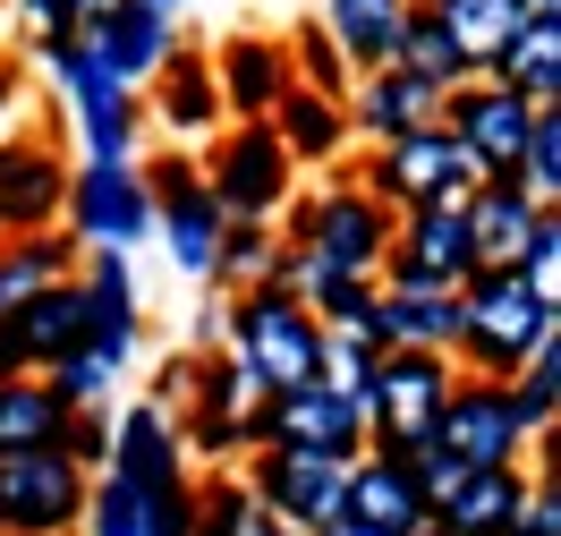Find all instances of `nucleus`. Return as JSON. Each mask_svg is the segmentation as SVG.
<instances>
[{
  "label": "nucleus",
  "instance_id": "33",
  "mask_svg": "<svg viewBox=\"0 0 561 536\" xmlns=\"http://www.w3.org/2000/svg\"><path fill=\"white\" fill-rule=\"evenodd\" d=\"M391 69L425 77V85H459V77H477V69H468V52L451 43V26H443L425 0L400 18V35H391Z\"/></svg>",
  "mask_w": 561,
  "mask_h": 536
},
{
  "label": "nucleus",
  "instance_id": "24",
  "mask_svg": "<svg viewBox=\"0 0 561 536\" xmlns=\"http://www.w3.org/2000/svg\"><path fill=\"white\" fill-rule=\"evenodd\" d=\"M341 111H350V137L383 145V137H400V128L434 119V111H443V85H425V77H409V69H391V60H383V69H357L350 77Z\"/></svg>",
  "mask_w": 561,
  "mask_h": 536
},
{
  "label": "nucleus",
  "instance_id": "3",
  "mask_svg": "<svg viewBox=\"0 0 561 536\" xmlns=\"http://www.w3.org/2000/svg\"><path fill=\"white\" fill-rule=\"evenodd\" d=\"M43 69H51V85H60V103H69L77 119V145H85V162H137L145 145V94L128 85V77H111L85 43L69 35H43Z\"/></svg>",
  "mask_w": 561,
  "mask_h": 536
},
{
  "label": "nucleus",
  "instance_id": "46",
  "mask_svg": "<svg viewBox=\"0 0 561 536\" xmlns=\"http://www.w3.org/2000/svg\"><path fill=\"white\" fill-rule=\"evenodd\" d=\"M9 111H18V60L0 52V119H9Z\"/></svg>",
  "mask_w": 561,
  "mask_h": 536
},
{
  "label": "nucleus",
  "instance_id": "14",
  "mask_svg": "<svg viewBox=\"0 0 561 536\" xmlns=\"http://www.w3.org/2000/svg\"><path fill=\"white\" fill-rule=\"evenodd\" d=\"M69 350H85V289H77V273L26 289L0 316V375H43L51 357H69Z\"/></svg>",
  "mask_w": 561,
  "mask_h": 536
},
{
  "label": "nucleus",
  "instance_id": "25",
  "mask_svg": "<svg viewBox=\"0 0 561 536\" xmlns=\"http://www.w3.org/2000/svg\"><path fill=\"white\" fill-rule=\"evenodd\" d=\"M60 187H69V162H60L43 137L0 145V239L51 230V221H60Z\"/></svg>",
  "mask_w": 561,
  "mask_h": 536
},
{
  "label": "nucleus",
  "instance_id": "21",
  "mask_svg": "<svg viewBox=\"0 0 561 536\" xmlns=\"http://www.w3.org/2000/svg\"><path fill=\"white\" fill-rule=\"evenodd\" d=\"M341 520H357V528H375V536H409L425 520V494H417V477H409V460L383 452V443H366L350 460V486H341Z\"/></svg>",
  "mask_w": 561,
  "mask_h": 536
},
{
  "label": "nucleus",
  "instance_id": "29",
  "mask_svg": "<svg viewBox=\"0 0 561 536\" xmlns=\"http://www.w3.org/2000/svg\"><path fill=\"white\" fill-rule=\"evenodd\" d=\"M69 400L51 392L43 375H0V460L18 452H60L69 443Z\"/></svg>",
  "mask_w": 561,
  "mask_h": 536
},
{
  "label": "nucleus",
  "instance_id": "51",
  "mask_svg": "<svg viewBox=\"0 0 561 536\" xmlns=\"http://www.w3.org/2000/svg\"><path fill=\"white\" fill-rule=\"evenodd\" d=\"M153 9H179V0H153Z\"/></svg>",
  "mask_w": 561,
  "mask_h": 536
},
{
  "label": "nucleus",
  "instance_id": "42",
  "mask_svg": "<svg viewBox=\"0 0 561 536\" xmlns=\"http://www.w3.org/2000/svg\"><path fill=\"white\" fill-rule=\"evenodd\" d=\"M43 384L69 400V409H94V400L111 392V366L94 350H69V357H51V366H43Z\"/></svg>",
  "mask_w": 561,
  "mask_h": 536
},
{
  "label": "nucleus",
  "instance_id": "20",
  "mask_svg": "<svg viewBox=\"0 0 561 536\" xmlns=\"http://www.w3.org/2000/svg\"><path fill=\"white\" fill-rule=\"evenodd\" d=\"M459 332V289L425 273H375V341L383 350H443Z\"/></svg>",
  "mask_w": 561,
  "mask_h": 536
},
{
  "label": "nucleus",
  "instance_id": "16",
  "mask_svg": "<svg viewBox=\"0 0 561 536\" xmlns=\"http://www.w3.org/2000/svg\"><path fill=\"white\" fill-rule=\"evenodd\" d=\"M383 273H425V282H451V289L477 273V239H468L459 196H425V205H400V214H391Z\"/></svg>",
  "mask_w": 561,
  "mask_h": 536
},
{
  "label": "nucleus",
  "instance_id": "44",
  "mask_svg": "<svg viewBox=\"0 0 561 536\" xmlns=\"http://www.w3.org/2000/svg\"><path fill=\"white\" fill-rule=\"evenodd\" d=\"M60 452H69V460L85 468V477H94V468L111 460V418H103V400H94V409H77V418H69V443H60Z\"/></svg>",
  "mask_w": 561,
  "mask_h": 536
},
{
  "label": "nucleus",
  "instance_id": "6",
  "mask_svg": "<svg viewBox=\"0 0 561 536\" xmlns=\"http://www.w3.org/2000/svg\"><path fill=\"white\" fill-rule=\"evenodd\" d=\"M350 179L375 205H391V214H400V205H425V196H468V187H477V171H468V153L451 145L443 119H417V128L383 137Z\"/></svg>",
  "mask_w": 561,
  "mask_h": 536
},
{
  "label": "nucleus",
  "instance_id": "35",
  "mask_svg": "<svg viewBox=\"0 0 561 536\" xmlns=\"http://www.w3.org/2000/svg\"><path fill=\"white\" fill-rule=\"evenodd\" d=\"M280 264V230L273 221H221V248H213V282L221 289H255Z\"/></svg>",
  "mask_w": 561,
  "mask_h": 536
},
{
  "label": "nucleus",
  "instance_id": "41",
  "mask_svg": "<svg viewBox=\"0 0 561 536\" xmlns=\"http://www.w3.org/2000/svg\"><path fill=\"white\" fill-rule=\"evenodd\" d=\"M511 273H519L545 307H561V214H553V205H545V221L527 230V248L511 255Z\"/></svg>",
  "mask_w": 561,
  "mask_h": 536
},
{
  "label": "nucleus",
  "instance_id": "32",
  "mask_svg": "<svg viewBox=\"0 0 561 536\" xmlns=\"http://www.w3.org/2000/svg\"><path fill=\"white\" fill-rule=\"evenodd\" d=\"M425 9L451 26V43L468 52V69H493L502 43L527 26V0H425Z\"/></svg>",
  "mask_w": 561,
  "mask_h": 536
},
{
  "label": "nucleus",
  "instance_id": "36",
  "mask_svg": "<svg viewBox=\"0 0 561 536\" xmlns=\"http://www.w3.org/2000/svg\"><path fill=\"white\" fill-rule=\"evenodd\" d=\"M536 196V205H553L561 196V103H536V119H527V145H519V171H511Z\"/></svg>",
  "mask_w": 561,
  "mask_h": 536
},
{
  "label": "nucleus",
  "instance_id": "50",
  "mask_svg": "<svg viewBox=\"0 0 561 536\" xmlns=\"http://www.w3.org/2000/svg\"><path fill=\"white\" fill-rule=\"evenodd\" d=\"M280 536H316V528H280Z\"/></svg>",
  "mask_w": 561,
  "mask_h": 536
},
{
  "label": "nucleus",
  "instance_id": "9",
  "mask_svg": "<svg viewBox=\"0 0 561 536\" xmlns=\"http://www.w3.org/2000/svg\"><path fill=\"white\" fill-rule=\"evenodd\" d=\"M443 128H451V145L468 153V171L477 179H511L519 171V145H527V119H536V103L527 94H511L502 77H459V85H443V111H434Z\"/></svg>",
  "mask_w": 561,
  "mask_h": 536
},
{
  "label": "nucleus",
  "instance_id": "37",
  "mask_svg": "<svg viewBox=\"0 0 561 536\" xmlns=\"http://www.w3.org/2000/svg\"><path fill=\"white\" fill-rule=\"evenodd\" d=\"M280 43H289V77H298V85H316V94H332V103L350 94V60H341V43L323 35V18L289 26Z\"/></svg>",
  "mask_w": 561,
  "mask_h": 536
},
{
  "label": "nucleus",
  "instance_id": "19",
  "mask_svg": "<svg viewBox=\"0 0 561 536\" xmlns=\"http://www.w3.org/2000/svg\"><path fill=\"white\" fill-rule=\"evenodd\" d=\"M145 111L162 119V137L171 145H205L230 111H221V85H213V60H205V43H171V60L137 85Z\"/></svg>",
  "mask_w": 561,
  "mask_h": 536
},
{
  "label": "nucleus",
  "instance_id": "40",
  "mask_svg": "<svg viewBox=\"0 0 561 536\" xmlns=\"http://www.w3.org/2000/svg\"><path fill=\"white\" fill-rule=\"evenodd\" d=\"M85 536H145V494L128 477L94 468V486H85Z\"/></svg>",
  "mask_w": 561,
  "mask_h": 536
},
{
  "label": "nucleus",
  "instance_id": "34",
  "mask_svg": "<svg viewBox=\"0 0 561 536\" xmlns=\"http://www.w3.org/2000/svg\"><path fill=\"white\" fill-rule=\"evenodd\" d=\"M196 536H280V520L255 502V486H247V477L213 468L205 486H196Z\"/></svg>",
  "mask_w": 561,
  "mask_h": 536
},
{
  "label": "nucleus",
  "instance_id": "15",
  "mask_svg": "<svg viewBox=\"0 0 561 536\" xmlns=\"http://www.w3.org/2000/svg\"><path fill=\"white\" fill-rule=\"evenodd\" d=\"M77 43H85V52H94L111 77L145 85V77L171 60L179 18H171V9H153V0H94V9L77 18Z\"/></svg>",
  "mask_w": 561,
  "mask_h": 536
},
{
  "label": "nucleus",
  "instance_id": "49",
  "mask_svg": "<svg viewBox=\"0 0 561 536\" xmlns=\"http://www.w3.org/2000/svg\"><path fill=\"white\" fill-rule=\"evenodd\" d=\"M527 9H553V18H561V0H527Z\"/></svg>",
  "mask_w": 561,
  "mask_h": 536
},
{
  "label": "nucleus",
  "instance_id": "28",
  "mask_svg": "<svg viewBox=\"0 0 561 536\" xmlns=\"http://www.w3.org/2000/svg\"><path fill=\"white\" fill-rule=\"evenodd\" d=\"M527 494V468L519 460H493V468H459V486L434 502V520L451 536H502L511 528V511Z\"/></svg>",
  "mask_w": 561,
  "mask_h": 536
},
{
  "label": "nucleus",
  "instance_id": "5",
  "mask_svg": "<svg viewBox=\"0 0 561 536\" xmlns=\"http://www.w3.org/2000/svg\"><path fill=\"white\" fill-rule=\"evenodd\" d=\"M205 145L213 153H196V162H205V187L230 221H273L298 196V162L280 153L273 119H221Z\"/></svg>",
  "mask_w": 561,
  "mask_h": 536
},
{
  "label": "nucleus",
  "instance_id": "45",
  "mask_svg": "<svg viewBox=\"0 0 561 536\" xmlns=\"http://www.w3.org/2000/svg\"><path fill=\"white\" fill-rule=\"evenodd\" d=\"M18 18H35V35H69L85 18V0H18Z\"/></svg>",
  "mask_w": 561,
  "mask_h": 536
},
{
  "label": "nucleus",
  "instance_id": "30",
  "mask_svg": "<svg viewBox=\"0 0 561 536\" xmlns=\"http://www.w3.org/2000/svg\"><path fill=\"white\" fill-rule=\"evenodd\" d=\"M485 77H502L527 103H561V18L553 9H527V26L502 43V60H493Z\"/></svg>",
  "mask_w": 561,
  "mask_h": 536
},
{
  "label": "nucleus",
  "instance_id": "23",
  "mask_svg": "<svg viewBox=\"0 0 561 536\" xmlns=\"http://www.w3.org/2000/svg\"><path fill=\"white\" fill-rule=\"evenodd\" d=\"M111 477H128L137 494H153V486H171V477H187V443H179V418L162 409V400H137V409H119L111 418Z\"/></svg>",
  "mask_w": 561,
  "mask_h": 536
},
{
  "label": "nucleus",
  "instance_id": "38",
  "mask_svg": "<svg viewBox=\"0 0 561 536\" xmlns=\"http://www.w3.org/2000/svg\"><path fill=\"white\" fill-rule=\"evenodd\" d=\"M323 332H375V273H332V282L307 289Z\"/></svg>",
  "mask_w": 561,
  "mask_h": 536
},
{
  "label": "nucleus",
  "instance_id": "10",
  "mask_svg": "<svg viewBox=\"0 0 561 536\" xmlns=\"http://www.w3.org/2000/svg\"><path fill=\"white\" fill-rule=\"evenodd\" d=\"M85 468L69 452H18L0 460V536H77L85 528Z\"/></svg>",
  "mask_w": 561,
  "mask_h": 536
},
{
  "label": "nucleus",
  "instance_id": "7",
  "mask_svg": "<svg viewBox=\"0 0 561 536\" xmlns=\"http://www.w3.org/2000/svg\"><path fill=\"white\" fill-rule=\"evenodd\" d=\"M459 366L443 350H383L375 384H366V443H434L443 426V400H451Z\"/></svg>",
  "mask_w": 561,
  "mask_h": 536
},
{
  "label": "nucleus",
  "instance_id": "13",
  "mask_svg": "<svg viewBox=\"0 0 561 536\" xmlns=\"http://www.w3.org/2000/svg\"><path fill=\"white\" fill-rule=\"evenodd\" d=\"M247 400H255V384L239 375V357H187V375H179V443L187 452H205L213 468L239 460L247 452Z\"/></svg>",
  "mask_w": 561,
  "mask_h": 536
},
{
  "label": "nucleus",
  "instance_id": "2",
  "mask_svg": "<svg viewBox=\"0 0 561 536\" xmlns=\"http://www.w3.org/2000/svg\"><path fill=\"white\" fill-rule=\"evenodd\" d=\"M221 332H230V357H239V375L255 384V392L316 384V366H323V323H316V307H307L298 289H280V282L239 289Z\"/></svg>",
  "mask_w": 561,
  "mask_h": 536
},
{
  "label": "nucleus",
  "instance_id": "12",
  "mask_svg": "<svg viewBox=\"0 0 561 536\" xmlns=\"http://www.w3.org/2000/svg\"><path fill=\"white\" fill-rule=\"evenodd\" d=\"M239 477L255 486V502L273 511L280 528H323V520L341 511L350 460H341V452H298V443H264V452H247Z\"/></svg>",
  "mask_w": 561,
  "mask_h": 536
},
{
  "label": "nucleus",
  "instance_id": "43",
  "mask_svg": "<svg viewBox=\"0 0 561 536\" xmlns=\"http://www.w3.org/2000/svg\"><path fill=\"white\" fill-rule=\"evenodd\" d=\"M145 536H196V477H171L145 494Z\"/></svg>",
  "mask_w": 561,
  "mask_h": 536
},
{
  "label": "nucleus",
  "instance_id": "31",
  "mask_svg": "<svg viewBox=\"0 0 561 536\" xmlns=\"http://www.w3.org/2000/svg\"><path fill=\"white\" fill-rule=\"evenodd\" d=\"M409 9H417V0H323V35L341 43L350 77L391 60V35H400V18H409Z\"/></svg>",
  "mask_w": 561,
  "mask_h": 536
},
{
  "label": "nucleus",
  "instance_id": "53",
  "mask_svg": "<svg viewBox=\"0 0 561 536\" xmlns=\"http://www.w3.org/2000/svg\"><path fill=\"white\" fill-rule=\"evenodd\" d=\"M502 536H511V528H502Z\"/></svg>",
  "mask_w": 561,
  "mask_h": 536
},
{
  "label": "nucleus",
  "instance_id": "18",
  "mask_svg": "<svg viewBox=\"0 0 561 536\" xmlns=\"http://www.w3.org/2000/svg\"><path fill=\"white\" fill-rule=\"evenodd\" d=\"M434 443H443L459 468H493V460H519V452H527L519 418H511V392H502V384H485V375H459V384H451Z\"/></svg>",
  "mask_w": 561,
  "mask_h": 536
},
{
  "label": "nucleus",
  "instance_id": "11",
  "mask_svg": "<svg viewBox=\"0 0 561 536\" xmlns=\"http://www.w3.org/2000/svg\"><path fill=\"white\" fill-rule=\"evenodd\" d=\"M60 221L77 230V248H137L153 239V196H145L137 162H77L60 187Z\"/></svg>",
  "mask_w": 561,
  "mask_h": 536
},
{
  "label": "nucleus",
  "instance_id": "26",
  "mask_svg": "<svg viewBox=\"0 0 561 536\" xmlns=\"http://www.w3.org/2000/svg\"><path fill=\"white\" fill-rule=\"evenodd\" d=\"M273 119V137H280V153L289 162H316V171H332L341 153H350V111L332 103V94H316V85H280V103L264 111Z\"/></svg>",
  "mask_w": 561,
  "mask_h": 536
},
{
  "label": "nucleus",
  "instance_id": "22",
  "mask_svg": "<svg viewBox=\"0 0 561 536\" xmlns=\"http://www.w3.org/2000/svg\"><path fill=\"white\" fill-rule=\"evenodd\" d=\"M205 60H213V85H221V111H230V119H264V111L280 103V85H289V43L255 35V26L221 35Z\"/></svg>",
  "mask_w": 561,
  "mask_h": 536
},
{
  "label": "nucleus",
  "instance_id": "1",
  "mask_svg": "<svg viewBox=\"0 0 561 536\" xmlns=\"http://www.w3.org/2000/svg\"><path fill=\"white\" fill-rule=\"evenodd\" d=\"M553 332H561V307H545L511 264H477V273L459 282L451 366H459V375H485V384H511Z\"/></svg>",
  "mask_w": 561,
  "mask_h": 536
},
{
  "label": "nucleus",
  "instance_id": "48",
  "mask_svg": "<svg viewBox=\"0 0 561 536\" xmlns=\"http://www.w3.org/2000/svg\"><path fill=\"white\" fill-rule=\"evenodd\" d=\"M409 536H451V528H443V520H417V528H409Z\"/></svg>",
  "mask_w": 561,
  "mask_h": 536
},
{
  "label": "nucleus",
  "instance_id": "47",
  "mask_svg": "<svg viewBox=\"0 0 561 536\" xmlns=\"http://www.w3.org/2000/svg\"><path fill=\"white\" fill-rule=\"evenodd\" d=\"M18 298H26V289H18V273H9V264H0V316H9V307H18Z\"/></svg>",
  "mask_w": 561,
  "mask_h": 536
},
{
  "label": "nucleus",
  "instance_id": "17",
  "mask_svg": "<svg viewBox=\"0 0 561 536\" xmlns=\"http://www.w3.org/2000/svg\"><path fill=\"white\" fill-rule=\"evenodd\" d=\"M77 289H85V350L119 375V366L137 357V341H145L137 282H128V248H85L77 255Z\"/></svg>",
  "mask_w": 561,
  "mask_h": 536
},
{
  "label": "nucleus",
  "instance_id": "4",
  "mask_svg": "<svg viewBox=\"0 0 561 536\" xmlns=\"http://www.w3.org/2000/svg\"><path fill=\"white\" fill-rule=\"evenodd\" d=\"M273 230L289 248L323 255L332 273H383V255H391V205H375L357 179H332L316 196H289Z\"/></svg>",
  "mask_w": 561,
  "mask_h": 536
},
{
  "label": "nucleus",
  "instance_id": "52",
  "mask_svg": "<svg viewBox=\"0 0 561 536\" xmlns=\"http://www.w3.org/2000/svg\"><path fill=\"white\" fill-rule=\"evenodd\" d=\"M85 9H94V0H85Z\"/></svg>",
  "mask_w": 561,
  "mask_h": 536
},
{
  "label": "nucleus",
  "instance_id": "39",
  "mask_svg": "<svg viewBox=\"0 0 561 536\" xmlns=\"http://www.w3.org/2000/svg\"><path fill=\"white\" fill-rule=\"evenodd\" d=\"M375 366H383V341H375V332H323V366H316V375L332 384V392L366 400Z\"/></svg>",
  "mask_w": 561,
  "mask_h": 536
},
{
  "label": "nucleus",
  "instance_id": "8",
  "mask_svg": "<svg viewBox=\"0 0 561 536\" xmlns=\"http://www.w3.org/2000/svg\"><path fill=\"white\" fill-rule=\"evenodd\" d=\"M264 443H298V452H341L357 460L366 452V409L350 392H332V384H289V392H255L247 400V452H264Z\"/></svg>",
  "mask_w": 561,
  "mask_h": 536
},
{
  "label": "nucleus",
  "instance_id": "27",
  "mask_svg": "<svg viewBox=\"0 0 561 536\" xmlns=\"http://www.w3.org/2000/svg\"><path fill=\"white\" fill-rule=\"evenodd\" d=\"M459 214H468V239H477V264H511L527 248V230L545 221V205L527 196L519 179H477L468 196H459Z\"/></svg>",
  "mask_w": 561,
  "mask_h": 536
}]
</instances>
